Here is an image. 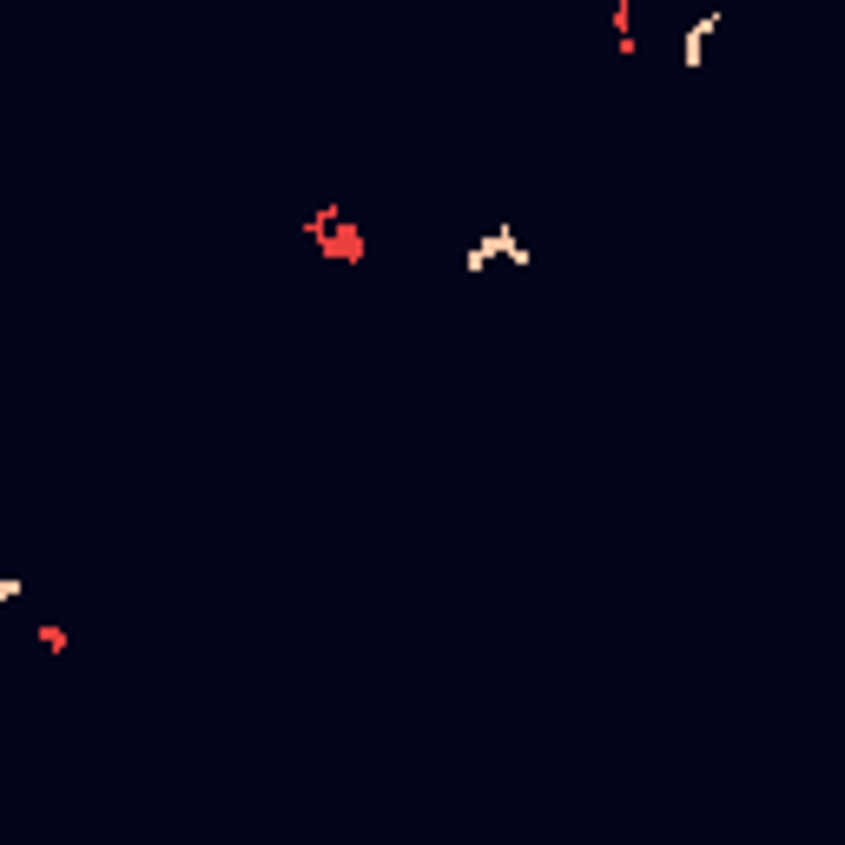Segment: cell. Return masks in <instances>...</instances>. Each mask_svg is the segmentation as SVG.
<instances>
[{
	"label": "cell",
	"instance_id": "cell-1",
	"mask_svg": "<svg viewBox=\"0 0 845 845\" xmlns=\"http://www.w3.org/2000/svg\"><path fill=\"white\" fill-rule=\"evenodd\" d=\"M496 265H529V238H522L516 218H496V225L476 232L469 252H462V272H469V278H482V272H496Z\"/></svg>",
	"mask_w": 845,
	"mask_h": 845
},
{
	"label": "cell",
	"instance_id": "cell-2",
	"mask_svg": "<svg viewBox=\"0 0 845 845\" xmlns=\"http://www.w3.org/2000/svg\"><path fill=\"white\" fill-rule=\"evenodd\" d=\"M720 27H726V7H701V13L688 20V33H681V67H688V73L706 67V47L720 40Z\"/></svg>",
	"mask_w": 845,
	"mask_h": 845
},
{
	"label": "cell",
	"instance_id": "cell-3",
	"mask_svg": "<svg viewBox=\"0 0 845 845\" xmlns=\"http://www.w3.org/2000/svg\"><path fill=\"white\" fill-rule=\"evenodd\" d=\"M33 641H40L47 654H67V628H60V621H40V628H33Z\"/></svg>",
	"mask_w": 845,
	"mask_h": 845
}]
</instances>
